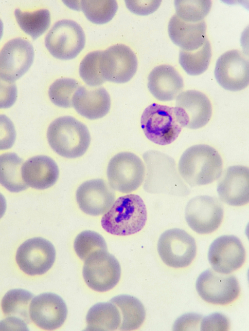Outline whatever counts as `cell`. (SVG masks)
Wrapping results in <instances>:
<instances>
[{"instance_id": "17", "label": "cell", "mask_w": 249, "mask_h": 331, "mask_svg": "<svg viewBox=\"0 0 249 331\" xmlns=\"http://www.w3.org/2000/svg\"><path fill=\"white\" fill-rule=\"evenodd\" d=\"M29 313L31 320L38 327L52 331L64 324L68 309L60 296L46 292L33 297L30 304Z\"/></svg>"}, {"instance_id": "39", "label": "cell", "mask_w": 249, "mask_h": 331, "mask_svg": "<svg viewBox=\"0 0 249 331\" xmlns=\"http://www.w3.org/2000/svg\"><path fill=\"white\" fill-rule=\"evenodd\" d=\"M6 210V201L4 196L0 193V219L3 216Z\"/></svg>"}, {"instance_id": "29", "label": "cell", "mask_w": 249, "mask_h": 331, "mask_svg": "<svg viewBox=\"0 0 249 331\" xmlns=\"http://www.w3.org/2000/svg\"><path fill=\"white\" fill-rule=\"evenodd\" d=\"M211 57V46L207 39L203 44L197 49L192 51L180 49L179 63L187 74L190 76H197L207 69Z\"/></svg>"}, {"instance_id": "15", "label": "cell", "mask_w": 249, "mask_h": 331, "mask_svg": "<svg viewBox=\"0 0 249 331\" xmlns=\"http://www.w3.org/2000/svg\"><path fill=\"white\" fill-rule=\"evenodd\" d=\"M34 58V48L29 41L21 38L9 40L0 51V76L14 82L29 70Z\"/></svg>"}, {"instance_id": "27", "label": "cell", "mask_w": 249, "mask_h": 331, "mask_svg": "<svg viewBox=\"0 0 249 331\" xmlns=\"http://www.w3.org/2000/svg\"><path fill=\"white\" fill-rule=\"evenodd\" d=\"M110 302L118 308L121 315L119 329L132 331L138 329L145 317V310L143 304L137 298L126 294L114 297Z\"/></svg>"}, {"instance_id": "38", "label": "cell", "mask_w": 249, "mask_h": 331, "mask_svg": "<svg viewBox=\"0 0 249 331\" xmlns=\"http://www.w3.org/2000/svg\"><path fill=\"white\" fill-rule=\"evenodd\" d=\"M161 0H125L127 8L133 13L148 15L154 12L160 6Z\"/></svg>"}, {"instance_id": "34", "label": "cell", "mask_w": 249, "mask_h": 331, "mask_svg": "<svg viewBox=\"0 0 249 331\" xmlns=\"http://www.w3.org/2000/svg\"><path fill=\"white\" fill-rule=\"evenodd\" d=\"M73 247L77 255L83 261L97 251L107 250L103 237L91 231H84L78 234L74 240Z\"/></svg>"}, {"instance_id": "8", "label": "cell", "mask_w": 249, "mask_h": 331, "mask_svg": "<svg viewBox=\"0 0 249 331\" xmlns=\"http://www.w3.org/2000/svg\"><path fill=\"white\" fill-rule=\"evenodd\" d=\"M83 276L87 285L99 292L109 291L118 283L121 273L119 262L107 250H99L85 261Z\"/></svg>"}, {"instance_id": "11", "label": "cell", "mask_w": 249, "mask_h": 331, "mask_svg": "<svg viewBox=\"0 0 249 331\" xmlns=\"http://www.w3.org/2000/svg\"><path fill=\"white\" fill-rule=\"evenodd\" d=\"M56 252L53 244L41 237L29 239L18 249L16 262L24 273L29 275H41L53 265Z\"/></svg>"}, {"instance_id": "6", "label": "cell", "mask_w": 249, "mask_h": 331, "mask_svg": "<svg viewBox=\"0 0 249 331\" xmlns=\"http://www.w3.org/2000/svg\"><path fill=\"white\" fill-rule=\"evenodd\" d=\"M84 32L75 21L62 19L55 22L45 38V45L50 54L61 60L75 58L84 48Z\"/></svg>"}, {"instance_id": "14", "label": "cell", "mask_w": 249, "mask_h": 331, "mask_svg": "<svg viewBox=\"0 0 249 331\" xmlns=\"http://www.w3.org/2000/svg\"><path fill=\"white\" fill-rule=\"evenodd\" d=\"M214 73L217 82L224 89L242 90L249 83V59L241 51H227L217 59Z\"/></svg>"}, {"instance_id": "37", "label": "cell", "mask_w": 249, "mask_h": 331, "mask_svg": "<svg viewBox=\"0 0 249 331\" xmlns=\"http://www.w3.org/2000/svg\"><path fill=\"white\" fill-rule=\"evenodd\" d=\"M17 98V88L15 82L8 81L0 76V109L11 107Z\"/></svg>"}, {"instance_id": "30", "label": "cell", "mask_w": 249, "mask_h": 331, "mask_svg": "<svg viewBox=\"0 0 249 331\" xmlns=\"http://www.w3.org/2000/svg\"><path fill=\"white\" fill-rule=\"evenodd\" d=\"M15 16L20 28L34 40L42 35L51 23L50 14L47 9L29 12H22L19 9H16Z\"/></svg>"}, {"instance_id": "20", "label": "cell", "mask_w": 249, "mask_h": 331, "mask_svg": "<svg viewBox=\"0 0 249 331\" xmlns=\"http://www.w3.org/2000/svg\"><path fill=\"white\" fill-rule=\"evenodd\" d=\"M249 168L242 165L229 167L217 186L220 199L233 206H240L249 203Z\"/></svg>"}, {"instance_id": "28", "label": "cell", "mask_w": 249, "mask_h": 331, "mask_svg": "<svg viewBox=\"0 0 249 331\" xmlns=\"http://www.w3.org/2000/svg\"><path fill=\"white\" fill-rule=\"evenodd\" d=\"M23 163L15 153L0 155V184L9 192L18 193L28 187L21 175Z\"/></svg>"}, {"instance_id": "25", "label": "cell", "mask_w": 249, "mask_h": 331, "mask_svg": "<svg viewBox=\"0 0 249 331\" xmlns=\"http://www.w3.org/2000/svg\"><path fill=\"white\" fill-rule=\"evenodd\" d=\"M34 297L30 292L21 289L9 291L1 300L3 314L7 316L5 320L12 326H18L21 330H27V324L31 322L29 307Z\"/></svg>"}, {"instance_id": "24", "label": "cell", "mask_w": 249, "mask_h": 331, "mask_svg": "<svg viewBox=\"0 0 249 331\" xmlns=\"http://www.w3.org/2000/svg\"><path fill=\"white\" fill-rule=\"evenodd\" d=\"M206 25L204 20L197 22L185 21L176 14L170 19L168 32L170 39L176 45L187 51L200 47L207 39Z\"/></svg>"}, {"instance_id": "12", "label": "cell", "mask_w": 249, "mask_h": 331, "mask_svg": "<svg viewBox=\"0 0 249 331\" xmlns=\"http://www.w3.org/2000/svg\"><path fill=\"white\" fill-rule=\"evenodd\" d=\"M196 287L203 300L213 304H229L237 298L240 292L239 285L235 276L220 273L212 269L199 275Z\"/></svg>"}, {"instance_id": "7", "label": "cell", "mask_w": 249, "mask_h": 331, "mask_svg": "<svg viewBox=\"0 0 249 331\" xmlns=\"http://www.w3.org/2000/svg\"><path fill=\"white\" fill-rule=\"evenodd\" d=\"M145 166L141 159L130 152H121L112 157L107 168L109 185L114 190L130 193L142 184Z\"/></svg>"}, {"instance_id": "26", "label": "cell", "mask_w": 249, "mask_h": 331, "mask_svg": "<svg viewBox=\"0 0 249 331\" xmlns=\"http://www.w3.org/2000/svg\"><path fill=\"white\" fill-rule=\"evenodd\" d=\"M121 315L111 302L98 303L89 310L86 316L87 331H114L121 323Z\"/></svg>"}, {"instance_id": "10", "label": "cell", "mask_w": 249, "mask_h": 331, "mask_svg": "<svg viewBox=\"0 0 249 331\" xmlns=\"http://www.w3.org/2000/svg\"><path fill=\"white\" fill-rule=\"evenodd\" d=\"M224 214L222 204L216 197L199 195L186 205L185 218L189 226L199 234H208L220 225Z\"/></svg>"}, {"instance_id": "3", "label": "cell", "mask_w": 249, "mask_h": 331, "mask_svg": "<svg viewBox=\"0 0 249 331\" xmlns=\"http://www.w3.org/2000/svg\"><path fill=\"white\" fill-rule=\"evenodd\" d=\"M47 137L55 153L69 158L83 156L91 140L87 126L71 116H63L53 120L48 128Z\"/></svg>"}, {"instance_id": "16", "label": "cell", "mask_w": 249, "mask_h": 331, "mask_svg": "<svg viewBox=\"0 0 249 331\" xmlns=\"http://www.w3.org/2000/svg\"><path fill=\"white\" fill-rule=\"evenodd\" d=\"M246 252L241 240L233 235L216 238L210 246L208 259L214 271L229 274L241 267L245 261Z\"/></svg>"}, {"instance_id": "18", "label": "cell", "mask_w": 249, "mask_h": 331, "mask_svg": "<svg viewBox=\"0 0 249 331\" xmlns=\"http://www.w3.org/2000/svg\"><path fill=\"white\" fill-rule=\"evenodd\" d=\"M176 108L183 127L196 129L206 125L212 115V107L203 93L189 90L176 97Z\"/></svg>"}, {"instance_id": "9", "label": "cell", "mask_w": 249, "mask_h": 331, "mask_svg": "<svg viewBox=\"0 0 249 331\" xmlns=\"http://www.w3.org/2000/svg\"><path fill=\"white\" fill-rule=\"evenodd\" d=\"M157 250L166 265L176 268H184L189 266L195 257L196 246L195 239L186 231L174 228L160 235Z\"/></svg>"}, {"instance_id": "36", "label": "cell", "mask_w": 249, "mask_h": 331, "mask_svg": "<svg viewBox=\"0 0 249 331\" xmlns=\"http://www.w3.org/2000/svg\"><path fill=\"white\" fill-rule=\"evenodd\" d=\"M16 137L15 126L6 116L0 115V150L11 148Z\"/></svg>"}, {"instance_id": "21", "label": "cell", "mask_w": 249, "mask_h": 331, "mask_svg": "<svg viewBox=\"0 0 249 331\" xmlns=\"http://www.w3.org/2000/svg\"><path fill=\"white\" fill-rule=\"evenodd\" d=\"M110 97L104 87L80 86L74 93L72 106L76 112L89 119L103 117L109 111Z\"/></svg>"}, {"instance_id": "2", "label": "cell", "mask_w": 249, "mask_h": 331, "mask_svg": "<svg viewBox=\"0 0 249 331\" xmlns=\"http://www.w3.org/2000/svg\"><path fill=\"white\" fill-rule=\"evenodd\" d=\"M147 220V211L142 198L129 194L118 198L101 219V225L107 233L128 235L140 231Z\"/></svg>"}, {"instance_id": "13", "label": "cell", "mask_w": 249, "mask_h": 331, "mask_svg": "<svg viewBox=\"0 0 249 331\" xmlns=\"http://www.w3.org/2000/svg\"><path fill=\"white\" fill-rule=\"evenodd\" d=\"M138 61L136 55L128 46L120 44L102 51L99 61L101 74L106 81L125 83L136 73Z\"/></svg>"}, {"instance_id": "33", "label": "cell", "mask_w": 249, "mask_h": 331, "mask_svg": "<svg viewBox=\"0 0 249 331\" xmlns=\"http://www.w3.org/2000/svg\"><path fill=\"white\" fill-rule=\"evenodd\" d=\"M79 87V83L74 79H58L49 87L48 94L50 99L54 105L58 107H71L73 95Z\"/></svg>"}, {"instance_id": "19", "label": "cell", "mask_w": 249, "mask_h": 331, "mask_svg": "<svg viewBox=\"0 0 249 331\" xmlns=\"http://www.w3.org/2000/svg\"><path fill=\"white\" fill-rule=\"evenodd\" d=\"M76 201L85 213L93 216L105 214L111 207L115 195L109 184L103 179L86 181L78 188Z\"/></svg>"}, {"instance_id": "23", "label": "cell", "mask_w": 249, "mask_h": 331, "mask_svg": "<svg viewBox=\"0 0 249 331\" xmlns=\"http://www.w3.org/2000/svg\"><path fill=\"white\" fill-rule=\"evenodd\" d=\"M59 169L50 157L40 155L30 158L23 163L21 175L28 186L38 190L53 185L59 177Z\"/></svg>"}, {"instance_id": "4", "label": "cell", "mask_w": 249, "mask_h": 331, "mask_svg": "<svg viewBox=\"0 0 249 331\" xmlns=\"http://www.w3.org/2000/svg\"><path fill=\"white\" fill-rule=\"evenodd\" d=\"M147 173L143 188L152 193L179 195L180 189L189 191L178 174L174 159L158 151L150 150L143 155Z\"/></svg>"}, {"instance_id": "35", "label": "cell", "mask_w": 249, "mask_h": 331, "mask_svg": "<svg viewBox=\"0 0 249 331\" xmlns=\"http://www.w3.org/2000/svg\"><path fill=\"white\" fill-rule=\"evenodd\" d=\"M102 52V51H95L89 53L80 64V76L89 86H98L106 81L99 68V61Z\"/></svg>"}, {"instance_id": "31", "label": "cell", "mask_w": 249, "mask_h": 331, "mask_svg": "<svg viewBox=\"0 0 249 331\" xmlns=\"http://www.w3.org/2000/svg\"><path fill=\"white\" fill-rule=\"evenodd\" d=\"M80 8L89 20L102 24L113 18L118 9V4L114 0H84L81 1Z\"/></svg>"}, {"instance_id": "5", "label": "cell", "mask_w": 249, "mask_h": 331, "mask_svg": "<svg viewBox=\"0 0 249 331\" xmlns=\"http://www.w3.org/2000/svg\"><path fill=\"white\" fill-rule=\"evenodd\" d=\"M146 137L153 143L166 145L174 141L183 126L177 108L155 103L146 107L141 118Z\"/></svg>"}, {"instance_id": "1", "label": "cell", "mask_w": 249, "mask_h": 331, "mask_svg": "<svg viewBox=\"0 0 249 331\" xmlns=\"http://www.w3.org/2000/svg\"><path fill=\"white\" fill-rule=\"evenodd\" d=\"M179 174L191 187L210 184L220 177L223 161L218 152L205 144L187 149L178 164Z\"/></svg>"}, {"instance_id": "40", "label": "cell", "mask_w": 249, "mask_h": 331, "mask_svg": "<svg viewBox=\"0 0 249 331\" xmlns=\"http://www.w3.org/2000/svg\"><path fill=\"white\" fill-rule=\"evenodd\" d=\"M3 24L1 20L0 19V39H1L3 34Z\"/></svg>"}, {"instance_id": "32", "label": "cell", "mask_w": 249, "mask_h": 331, "mask_svg": "<svg viewBox=\"0 0 249 331\" xmlns=\"http://www.w3.org/2000/svg\"><path fill=\"white\" fill-rule=\"evenodd\" d=\"M176 15L182 20L189 22L201 21L209 13L212 7L210 0L174 1Z\"/></svg>"}, {"instance_id": "22", "label": "cell", "mask_w": 249, "mask_h": 331, "mask_svg": "<svg viewBox=\"0 0 249 331\" xmlns=\"http://www.w3.org/2000/svg\"><path fill=\"white\" fill-rule=\"evenodd\" d=\"M148 88L158 100L163 101L175 99L184 87L181 76L173 66L162 64L155 67L148 77Z\"/></svg>"}]
</instances>
